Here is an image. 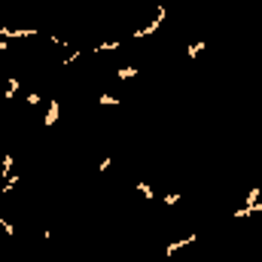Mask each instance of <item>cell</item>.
Wrapping results in <instances>:
<instances>
[{
  "label": "cell",
  "instance_id": "6da1fadb",
  "mask_svg": "<svg viewBox=\"0 0 262 262\" xmlns=\"http://www.w3.org/2000/svg\"><path fill=\"white\" fill-rule=\"evenodd\" d=\"M165 19H168V9H165V6H159V12H155V19H152V22H147L144 28H137V31L131 34V37H134V40H144V37H150V34H155V31L162 28V22H165Z\"/></svg>",
  "mask_w": 262,
  "mask_h": 262
},
{
  "label": "cell",
  "instance_id": "7a4b0ae2",
  "mask_svg": "<svg viewBox=\"0 0 262 262\" xmlns=\"http://www.w3.org/2000/svg\"><path fill=\"white\" fill-rule=\"evenodd\" d=\"M34 34H37V31H34V28H9V25H0V37H3V40H28V37H34Z\"/></svg>",
  "mask_w": 262,
  "mask_h": 262
},
{
  "label": "cell",
  "instance_id": "3957f363",
  "mask_svg": "<svg viewBox=\"0 0 262 262\" xmlns=\"http://www.w3.org/2000/svg\"><path fill=\"white\" fill-rule=\"evenodd\" d=\"M198 241V232H192V235H186V238H180V241H171L168 247H165V256H177L180 250H186V247H192V244Z\"/></svg>",
  "mask_w": 262,
  "mask_h": 262
},
{
  "label": "cell",
  "instance_id": "277c9868",
  "mask_svg": "<svg viewBox=\"0 0 262 262\" xmlns=\"http://www.w3.org/2000/svg\"><path fill=\"white\" fill-rule=\"evenodd\" d=\"M58 116H61V104H58V101H49V110H46V116H43V125L52 128V125L58 122Z\"/></svg>",
  "mask_w": 262,
  "mask_h": 262
},
{
  "label": "cell",
  "instance_id": "5b68a950",
  "mask_svg": "<svg viewBox=\"0 0 262 262\" xmlns=\"http://www.w3.org/2000/svg\"><path fill=\"white\" fill-rule=\"evenodd\" d=\"M134 189H137V195L147 198V201H152V198H155V192H152V189H150V183H144V180H137V183H134Z\"/></svg>",
  "mask_w": 262,
  "mask_h": 262
},
{
  "label": "cell",
  "instance_id": "8992f818",
  "mask_svg": "<svg viewBox=\"0 0 262 262\" xmlns=\"http://www.w3.org/2000/svg\"><path fill=\"white\" fill-rule=\"evenodd\" d=\"M98 104H101V107H119L122 98H116V95H107V92H104V95H98Z\"/></svg>",
  "mask_w": 262,
  "mask_h": 262
},
{
  "label": "cell",
  "instance_id": "52a82bcc",
  "mask_svg": "<svg viewBox=\"0 0 262 262\" xmlns=\"http://www.w3.org/2000/svg\"><path fill=\"white\" fill-rule=\"evenodd\" d=\"M19 89H22V82H19V79H9V82H6V89H3V98L12 101L15 95H19Z\"/></svg>",
  "mask_w": 262,
  "mask_h": 262
},
{
  "label": "cell",
  "instance_id": "ba28073f",
  "mask_svg": "<svg viewBox=\"0 0 262 262\" xmlns=\"http://www.w3.org/2000/svg\"><path fill=\"white\" fill-rule=\"evenodd\" d=\"M137 74H141L137 67H119V71H116V79H122V82H125V79H134Z\"/></svg>",
  "mask_w": 262,
  "mask_h": 262
},
{
  "label": "cell",
  "instance_id": "9c48e42d",
  "mask_svg": "<svg viewBox=\"0 0 262 262\" xmlns=\"http://www.w3.org/2000/svg\"><path fill=\"white\" fill-rule=\"evenodd\" d=\"M119 46H122V40H107V43H98L92 52H116Z\"/></svg>",
  "mask_w": 262,
  "mask_h": 262
},
{
  "label": "cell",
  "instance_id": "30bf717a",
  "mask_svg": "<svg viewBox=\"0 0 262 262\" xmlns=\"http://www.w3.org/2000/svg\"><path fill=\"white\" fill-rule=\"evenodd\" d=\"M204 52V40H195V43H189V58H195Z\"/></svg>",
  "mask_w": 262,
  "mask_h": 262
},
{
  "label": "cell",
  "instance_id": "8fae6325",
  "mask_svg": "<svg viewBox=\"0 0 262 262\" xmlns=\"http://www.w3.org/2000/svg\"><path fill=\"white\" fill-rule=\"evenodd\" d=\"M40 101H43V95H40V92H28V98H25V104H28V107H37Z\"/></svg>",
  "mask_w": 262,
  "mask_h": 262
},
{
  "label": "cell",
  "instance_id": "7c38bea8",
  "mask_svg": "<svg viewBox=\"0 0 262 262\" xmlns=\"http://www.w3.org/2000/svg\"><path fill=\"white\" fill-rule=\"evenodd\" d=\"M162 201H165V204H177V201H180V192H168Z\"/></svg>",
  "mask_w": 262,
  "mask_h": 262
},
{
  "label": "cell",
  "instance_id": "4fadbf2b",
  "mask_svg": "<svg viewBox=\"0 0 262 262\" xmlns=\"http://www.w3.org/2000/svg\"><path fill=\"white\" fill-rule=\"evenodd\" d=\"M113 168V159L107 155V159H101V165H98V171H110Z\"/></svg>",
  "mask_w": 262,
  "mask_h": 262
},
{
  "label": "cell",
  "instance_id": "5bb4252c",
  "mask_svg": "<svg viewBox=\"0 0 262 262\" xmlns=\"http://www.w3.org/2000/svg\"><path fill=\"white\" fill-rule=\"evenodd\" d=\"M9 49V40H3V37H0V52H6Z\"/></svg>",
  "mask_w": 262,
  "mask_h": 262
}]
</instances>
